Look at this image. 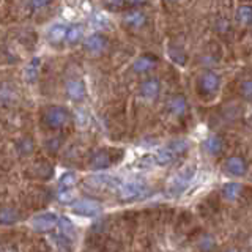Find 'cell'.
<instances>
[{"mask_svg": "<svg viewBox=\"0 0 252 252\" xmlns=\"http://www.w3.org/2000/svg\"><path fill=\"white\" fill-rule=\"evenodd\" d=\"M192 177H194V167H188V169H183L181 172H178L177 175L170 180L169 191L172 194H180L181 191H185L188 185L191 183Z\"/></svg>", "mask_w": 252, "mask_h": 252, "instance_id": "6da1fadb", "label": "cell"}, {"mask_svg": "<svg viewBox=\"0 0 252 252\" xmlns=\"http://www.w3.org/2000/svg\"><path fill=\"white\" fill-rule=\"evenodd\" d=\"M73 213H76L79 216H85V218H94L102 213V207L96 200L82 199V200L76 202V205L73 207Z\"/></svg>", "mask_w": 252, "mask_h": 252, "instance_id": "7a4b0ae2", "label": "cell"}, {"mask_svg": "<svg viewBox=\"0 0 252 252\" xmlns=\"http://www.w3.org/2000/svg\"><path fill=\"white\" fill-rule=\"evenodd\" d=\"M68 110L60 106H52L44 115V122L49 128H60L68 122Z\"/></svg>", "mask_w": 252, "mask_h": 252, "instance_id": "3957f363", "label": "cell"}, {"mask_svg": "<svg viewBox=\"0 0 252 252\" xmlns=\"http://www.w3.org/2000/svg\"><path fill=\"white\" fill-rule=\"evenodd\" d=\"M57 224H59V218L55 213H44V215H38L32 219V227L36 232H51Z\"/></svg>", "mask_w": 252, "mask_h": 252, "instance_id": "277c9868", "label": "cell"}, {"mask_svg": "<svg viewBox=\"0 0 252 252\" xmlns=\"http://www.w3.org/2000/svg\"><path fill=\"white\" fill-rule=\"evenodd\" d=\"M145 192V186L140 183H125L118 188V199L123 202L128 200H136L142 197Z\"/></svg>", "mask_w": 252, "mask_h": 252, "instance_id": "5b68a950", "label": "cell"}, {"mask_svg": "<svg viewBox=\"0 0 252 252\" xmlns=\"http://www.w3.org/2000/svg\"><path fill=\"white\" fill-rule=\"evenodd\" d=\"M199 87L203 94H215L219 89V76L216 73H213V71H207V73H203L200 81H199Z\"/></svg>", "mask_w": 252, "mask_h": 252, "instance_id": "8992f818", "label": "cell"}, {"mask_svg": "<svg viewBox=\"0 0 252 252\" xmlns=\"http://www.w3.org/2000/svg\"><path fill=\"white\" fill-rule=\"evenodd\" d=\"M225 170L230 173V175H235V177H241L246 173L248 170V164L246 161L243 159L240 156H232L228 158L225 161Z\"/></svg>", "mask_w": 252, "mask_h": 252, "instance_id": "52a82bcc", "label": "cell"}, {"mask_svg": "<svg viewBox=\"0 0 252 252\" xmlns=\"http://www.w3.org/2000/svg\"><path fill=\"white\" fill-rule=\"evenodd\" d=\"M110 164H112V158L107 153V150H99V152L93 153V156L90 158V167L93 170L107 169Z\"/></svg>", "mask_w": 252, "mask_h": 252, "instance_id": "ba28073f", "label": "cell"}, {"mask_svg": "<svg viewBox=\"0 0 252 252\" xmlns=\"http://www.w3.org/2000/svg\"><path fill=\"white\" fill-rule=\"evenodd\" d=\"M159 90H161V85H159V81H158V79H148V81H145L140 85L142 96L148 101L156 99L158 94H159Z\"/></svg>", "mask_w": 252, "mask_h": 252, "instance_id": "9c48e42d", "label": "cell"}, {"mask_svg": "<svg viewBox=\"0 0 252 252\" xmlns=\"http://www.w3.org/2000/svg\"><path fill=\"white\" fill-rule=\"evenodd\" d=\"M66 93H68V96L71 99H74V101H81L85 98V85L82 81H77V79H74V81H68L66 82Z\"/></svg>", "mask_w": 252, "mask_h": 252, "instance_id": "30bf717a", "label": "cell"}, {"mask_svg": "<svg viewBox=\"0 0 252 252\" xmlns=\"http://www.w3.org/2000/svg\"><path fill=\"white\" fill-rule=\"evenodd\" d=\"M84 46H85V49L89 51V52L98 54V52H101L107 46V41H106V38L102 36V35L94 33V35H92V36H89V38L85 39Z\"/></svg>", "mask_w": 252, "mask_h": 252, "instance_id": "8fae6325", "label": "cell"}, {"mask_svg": "<svg viewBox=\"0 0 252 252\" xmlns=\"http://www.w3.org/2000/svg\"><path fill=\"white\" fill-rule=\"evenodd\" d=\"M156 62L158 60L155 57H152V55H140V57L134 62L132 69L136 71V73H139V74H144V73H147V71L155 68Z\"/></svg>", "mask_w": 252, "mask_h": 252, "instance_id": "7c38bea8", "label": "cell"}, {"mask_svg": "<svg viewBox=\"0 0 252 252\" xmlns=\"http://www.w3.org/2000/svg\"><path fill=\"white\" fill-rule=\"evenodd\" d=\"M169 110L175 115V117H181L186 114L188 110V101L183 94H178V96H173L169 102Z\"/></svg>", "mask_w": 252, "mask_h": 252, "instance_id": "4fadbf2b", "label": "cell"}, {"mask_svg": "<svg viewBox=\"0 0 252 252\" xmlns=\"http://www.w3.org/2000/svg\"><path fill=\"white\" fill-rule=\"evenodd\" d=\"M123 22L126 24V26H129V27L140 29L147 22V18H145V14L142 11H129V13H126L123 16Z\"/></svg>", "mask_w": 252, "mask_h": 252, "instance_id": "5bb4252c", "label": "cell"}, {"mask_svg": "<svg viewBox=\"0 0 252 252\" xmlns=\"http://www.w3.org/2000/svg\"><path fill=\"white\" fill-rule=\"evenodd\" d=\"M65 35H66V27L62 26V24H55V26H52L49 32H47V39H49L52 44H59L65 39Z\"/></svg>", "mask_w": 252, "mask_h": 252, "instance_id": "9a60e30c", "label": "cell"}, {"mask_svg": "<svg viewBox=\"0 0 252 252\" xmlns=\"http://www.w3.org/2000/svg\"><path fill=\"white\" fill-rule=\"evenodd\" d=\"M203 148L207 150L208 155H213V156L219 155L222 152V140H220V137H218V136H210L203 142Z\"/></svg>", "mask_w": 252, "mask_h": 252, "instance_id": "2e32d148", "label": "cell"}, {"mask_svg": "<svg viewBox=\"0 0 252 252\" xmlns=\"http://www.w3.org/2000/svg\"><path fill=\"white\" fill-rule=\"evenodd\" d=\"M178 155L173 152L170 147H165V148H161L159 152L156 153V162L161 164V165H165V164H170L175 161V158Z\"/></svg>", "mask_w": 252, "mask_h": 252, "instance_id": "e0dca14e", "label": "cell"}, {"mask_svg": "<svg viewBox=\"0 0 252 252\" xmlns=\"http://www.w3.org/2000/svg\"><path fill=\"white\" fill-rule=\"evenodd\" d=\"M243 191V186L240 183H227L222 188V195L227 200H236Z\"/></svg>", "mask_w": 252, "mask_h": 252, "instance_id": "ac0fdd59", "label": "cell"}, {"mask_svg": "<svg viewBox=\"0 0 252 252\" xmlns=\"http://www.w3.org/2000/svg\"><path fill=\"white\" fill-rule=\"evenodd\" d=\"M251 19H252V8L248 5L240 6L238 11H236V21H238L241 26H249Z\"/></svg>", "mask_w": 252, "mask_h": 252, "instance_id": "d6986e66", "label": "cell"}, {"mask_svg": "<svg viewBox=\"0 0 252 252\" xmlns=\"http://www.w3.org/2000/svg\"><path fill=\"white\" fill-rule=\"evenodd\" d=\"M19 219L18 211H14L13 208H2L0 210V222L2 224H14Z\"/></svg>", "mask_w": 252, "mask_h": 252, "instance_id": "ffe728a7", "label": "cell"}, {"mask_svg": "<svg viewBox=\"0 0 252 252\" xmlns=\"http://www.w3.org/2000/svg\"><path fill=\"white\" fill-rule=\"evenodd\" d=\"M169 57L178 63V65H185L186 63V54L183 52V49H180L177 46H169Z\"/></svg>", "mask_w": 252, "mask_h": 252, "instance_id": "44dd1931", "label": "cell"}, {"mask_svg": "<svg viewBox=\"0 0 252 252\" xmlns=\"http://www.w3.org/2000/svg\"><path fill=\"white\" fill-rule=\"evenodd\" d=\"M65 38L68 39V43H77L79 39L82 38V27L81 26H71V27H66V35Z\"/></svg>", "mask_w": 252, "mask_h": 252, "instance_id": "7402d4cb", "label": "cell"}, {"mask_svg": "<svg viewBox=\"0 0 252 252\" xmlns=\"http://www.w3.org/2000/svg\"><path fill=\"white\" fill-rule=\"evenodd\" d=\"M77 183V175L74 172H66V173H63V175L60 177V180H59V185H60V188H73L74 185Z\"/></svg>", "mask_w": 252, "mask_h": 252, "instance_id": "603a6c76", "label": "cell"}, {"mask_svg": "<svg viewBox=\"0 0 252 252\" xmlns=\"http://www.w3.org/2000/svg\"><path fill=\"white\" fill-rule=\"evenodd\" d=\"M169 147H170V148L173 150V152L177 153V155H181V153H185L186 150L189 148V144H188L186 140L180 139V140H173V142H172V144H170Z\"/></svg>", "mask_w": 252, "mask_h": 252, "instance_id": "cb8c5ba5", "label": "cell"}, {"mask_svg": "<svg viewBox=\"0 0 252 252\" xmlns=\"http://www.w3.org/2000/svg\"><path fill=\"white\" fill-rule=\"evenodd\" d=\"M60 225H62L63 235L68 236V238H73V236H74V225H73V222H71L69 219H62Z\"/></svg>", "mask_w": 252, "mask_h": 252, "instance_id": "d4e9b609", "label": "cell"}, {"mask_svg": "<svg viewBox=\"0 0 252 252\" xmlns=\"http://www.w3.org/2000/svg\"><path fill=\"white\" fill-rule=\"evenodd\" d=\"M36 167V173H38V177L39 178H49L51 177V173H52V169H51V165L49 164H36L35 165Z\"/></svg>", "mask_w": 252, "mask_h": 252, "instance_id": "484cf974", "label": "cell"}, {"mask_svg": "<svg viewBox=\"0 0 252 252\" xmlns=\"http://www.w3.org/2000/svg\"><path fill=\"white\" fill-rule=\"evenodd\" d=\"M52 238H54V243L59 246V249H62V251H65V249H66V251H69L68 236H65V235H54Z\"/></svg>", "mask_w": 252, "mask_h": 252, "instance_id": "4316f807", "label": "cell"}, {"mask_svg": "<svg viewBox=\"0 0 252 252\" xmlns=\"http://www.w3.org/2000/svg\"><path fill=\"white\" fill-rule=\"evenodd\" d=\"M36 63H38V60H33L32 62V65L26 69V79L30 82H33L35 77H36Z\"/></svg>", "mask_w": 252, "mask_h": 252, "instance_id": "83f0119b", "label": "cell"}, {"mask_svg": "<svg viewBox=\"0 0 252 252\" xmlns=\"http://www.w3.org/2000/svg\"><path fill=\"white\" fill-rule=\"evenodd\" d=\"M59 200L62 202V203H71L74 200V194L71 192V191H68V188H66V191H60V194H59Z\"/></svg>", "mask_w": 252, "mask_h": 252, "instance_id": "f1b7e54d", "label": "cell"}, {"mask_svg": "<svg viewBox=\"0 0 252 252\" xmlns=\"http://www.w3.org/2000/svg\"><path fill=\"white\" fill-rule=\"evenodd\" d=\"M252 84L251 81H244L241 84V93H243V96L246 98V99H251V93H252Z\"/></svg>", "mask_w": 252, "mask_h": 252, "instance_id": "f546056e", "label": "cell"}, {"mask_svg": "<svg viewBox=\"0 0 252 252\" xmlns=\"http://www.w3.org/2000/svg\"><path fill=\"white\" fill-rule=\"evenodd\" d=\"M123 3H125V0H106V5L110 10H120Z\"/></svg>", "mask_w": 252, "mask_h": 252, "instance_id": "4dcf8cb0", "label": "cell"}, {"mask_svg": "<svg viewBox=\"0 0 252 252\" xmlns=\"http://www.w3.org/2000/svg\"><path fill=\"white\" fill-rule=\"evenodd\" d=\"M215 248V241H213L211 236H207L205 240H202V244H200V249L203 251H208V249H213Z\"/></svg>", "mask_w": 252, "mask_h": 252, "instance_id": "1f68e13d", "label": "cell"}, {"mask_svg": "<svg viewBox=\"0 0 252 252\" xmlns=\"http://www.w3.org/2000/svg\"><path fill=\"white\" fill-rule=\"evenodd\" d=\"M47 3H49V0H32V5H33L35 8H43Z\"/></svg>", "mask_w": 252, "mask_h": 252, "instance_id": "d6a6232c", "label": "cell"}, {"mask_svg": "<svg viewBox=\"0 0 252 252\" xmlns=\"http://www.w3.org/2000/svg\"><path fill=\"white\" fill-rule=\"evenodd\" d=\"M145 2H147V0H129V3H132V5H142Z\"/></svg>", "mask_w": 252, "mask_h": 252, "instance_id": "836d02e7", "label": "cell"}]
</instances>
